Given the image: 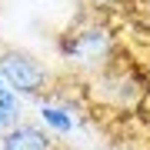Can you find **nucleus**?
I'll use <instances>...</instances> for the list:
<instances>
[{
    "instance_id": "1",
    "label": "nucleus",
    "mask_w": 150,
    "mask_h": 150,
    "mask_svg": "<svg viewBox=\"0 0 150 150\" xmlns=\"http://www.w3.org/2000/svg\"><path fill=\"white\" fill-rule=\"evenodd\" d=\"M0 77L17 97H40L50 87V70L23 50H4L0 54Z\"/></svg>"
},
{
    "instance_id": "2",
    "label": "nucleus",
    "mask_w": 150,
    "mask_h": 150,
    "mask_svg": "<svg viewBox=\"0 0 150 150\" xmlns=\"http://www.w3.org/2000/svg\"><path fill=\"white\" fill-rule=\"evenodd\" d=\"M60 50L70 60H83V64H97V60L110 57V33L100 27V23H87V27L67 30L64 40H60Z\"/></svg>"
},
{
    "instance_id": "4",
    "label": "nucleus",
    "mask_w": 150,
    "mask_h": 150,
    "mask_svg": "<svg viewBox=\"0 0 150 150\" xmlns=\"http://www.w3.org/2000/svg\"><path fill=\"white\" fill-rule=\"evenodd\" d=\"M40 120L47 123V127H54L57 134H70V130H74V117H70V110L57 107V103H40Z\"/></svg>"
},
{
    "instance_id": "6",
    "label": "nucleus",
    "mask_w": 150,
    "mask_h": 150,
    "mask_svg": "<svg viewBox=\"0 0 150 150\" xmlns=\"http://www.w3.org/2000/svg\"><path fill=\"white\" fill-rule=\"evenodd\" d=\"M87 4H93V7H120L127 0H87Z\"/></svg>"
},
{
    "instance_id": "3",
    "label": "nucleus",
    "mask_w": 150,
    "mask_h": 150,
    "mask_svg": "<svg viewBox=\"0 0 150 150\" xmlns=\"http://www.w3.org/2000/svg\"><path fill=\"white\" fill-rule=\"evenodd\" d=\"M0 147L4 150H54V140L37 123H17L0 137Z\"/></svg>"
},
{
    "instance_id": "5",
    "label": "nucleus",
    "mask_w": 150,
    "mask_h": 150,
    "mask_svg": "<svg viewBox=\"0 0 150 150\" xmlns=\"http://www.w3.org/2000/svg\"><path fill=\"white\" fill-rule=\"evenodd\" d=\"M17 117H20V100L10 87H4L0 90V130L7 134L10 127H17Z\"/></svg>"
}]
</instances>
